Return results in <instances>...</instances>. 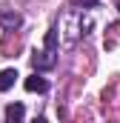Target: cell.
<instances>
[{
    "instance_id": "cell-1",
    "label": "cell",
    "mask_w": 120,
    "mask_h": 123,
    "mask_svg": "<svg viewBox=\"0 0 120 123\" xmlns=\"http://www.w3.org/2000/svg\"><path fill=\"white\" fill-rule=\"evenodd\" d=\"M54 49H46V52H34L31 55V66H34V72H49V69H54Z\"/></svg>"
},
{
    "instance_id": "cell-2",
    "label": "cell",
    "mask_w": 120,
    "mask_h": 123,
    "mask_svg": "<svg viewBox=\"0 0 120 123\" xmlns=\"http://www.w3.org/2000/svg\"><path fill=\"white\" fill-rule=\"evenodd\" d=\"M23 86H26V92H37V94H43L46 89H49V83H46L43 77H37V74L26 77V80H23Z\"/></svg>"
},
{
    "instance_id": "cell-3",
    "label": "cell",
    "mask_w": 120,
    "mask_h": 123,
    "mask_svg": "<svg viewBox=\"0 0 120 123\" xmlns=\"http://www.w3.org/2000/svg\"><path fill=\"white\" fill-rule=\"evenodd\" d=\"M20 23H23V17L17 12H0V26L3 29H17Z\"/></svg>"
},
{
    "instance_id": "cell-4",
    "label": "cell",
    "mask_w": 120,
    "mask_h": 123,
    "mask_svg": "<svg viewBox=\"0 0 120 123\" xmlns=\"http://www.w3.org/2000/svg\"><path fill=\"white\" fill-rule=\"evenodd\" d=\"M17 77H20V74H17L14 69H3V72H0V92H9Z\"/></svg>"
},
{
    "instance_id": "cell-5",
    "label": "cell",
    "mask_w": 120,
    "mask_h": 123,
    "mask_svg": "<svg viewBox=\"0 0 120 123\" xmlns=\"http://www.w3.org/2000/svg\"><path fill=\"white\" fill-rule=\"evenodd\" d=\"M23 115H26L23 103H9V106H6V120L17 123V120H23Z\"/></svg>"
},
{
    "instance_id": "cell-6",
    "label": "cell",
    "mask_w": 120,
    "mask_h": 123,
    "mask_svg": "<svg viewBox=\"0 0 120 123\" xmlns=\"http://www.w3.org/2000/svg\"><path fill=\"white\" fill-rule=\"evenodd\" d=\"M46 49H57V29H49V34H46Z\"/></svg>"
},
{
    "instance_id": "cell-7",
    "label": "cell",
    "mask_w": 120,
    "mask_h": 123,
    "mask_svg": "<svg viewBox=\"0 0 120 123\" xmlns=\"http://www.w3.org/2000/svg\"><path fill=\"white\" fill-rule=\"evenodd\" d=\"M77 6H97V0H74Z\"/></svg>"
}]
</instances>
